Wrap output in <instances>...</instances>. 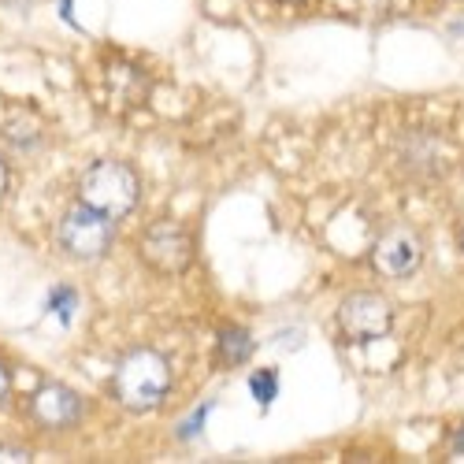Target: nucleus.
<instances>
[{
  "label": "nucleus",
  "instance_id": "1",
  "mask_svg": "<svg viewBox=\"0 0 464 464\" xmlns=\"http://www.w3.org/2000/svg\"><path fill=\"white\" fill-rule=\"evenodd\" d=\"M171 391V364L157 350H130L111 372V394L130 412H152Z\"/></svg>",
  "mask_w": 464,
  "mask_h": 464
},
{
  "label": "nucleus",
  "instance_id": "2",
  "mask_svg": "<svg viewBox=\"0 0 464 464\" xmlns=\"http://www.w3.org/2000/svg\"><path fill=\"white\" fill-rule=\"evenodd\" d=\"M141 198V179L123 160H97L79 175V201L104 212L108 219H123Z\"/></svg>",
  "mask_w": 464,
  "mask_h": 464
},
{
  "label": "nucleus",
  "instance_id": "3",
  "mask_svg": "<svg viewBox=\"0 0 464 464\" xmlns=\"http://www.w3.org/2000/svg\"><path fill=\"white\" fill-rule=\"evenodd\" d=\"M141 260L160 276H182L186 267L198 256V246H193V235L179 223V219H157L145 227L141 246H138Z\"/></svg>",
  "mask_w": 464,
  "mask_h": 464
},
{
  "label": "nucleus",
  "instance_id": "4",
  "mask_svg": "<svg viewBox=\"0 0 464 464\" xmlns=\"http://www.w3.org/2000/svg\"><path fill=\"white\" fill-rule=\"evenodd\" d=\"M338 327L342 338L353 342V345H368L391 334L394 327V308L382 294L375 290H357V294H345L338 304Z\"/></svg>",
  "mask_w": 464,
  "mask_h": 464
},
{
  "label": "nucleus",
  "instance_id": "5",
  "mask_svg": "<svg viewBox=\"0 0 464 464\" xmlns=\"http://www.w3.org/2000/svg\"><path fill=\"white\" fill-rule=\"evenodd\" d=\"M111 223L115 219H108L104 212H97V208L79 201V208H71L60 219L56 238L67 249V256H74V260H101L115 242V227Z\"/></svg>",
  "mask_w": 464,
  "mask_h": 464
},
{
  "label": "nucleus",
  "instance_id": "6",
  "mask_svg": "<svg viewBox=\"0 0 464 464\" xmlns=\"http://www.w3.org/2000/svg\"><path fill=\"white\" fill-rule=\"evenodd\" d=\"M423 264V242L409 227H391L372 249V267L382 279H409Z\"/></svg>",
  "mask_w": 464,
  "mask_h": 464
},
{
  "label": "nucleus",
  "instance_id": "7",
  "mask_svg": "<svg viewBox=\"0 0 464 464\" xmlns=\"http://www.w3.org/2000/svg\"><path fill=\"white\" fill-rule=\"evenodd\" d=\"M101 79H104V101L111 111H130L138 104H145L149 97V79H145V71L130 60H120V56H108L101 63Z\"/></svg>",
  "mask_w": 464,
  "mask_h": 464
},
{
  "label": "nucleus",
  "instance_id": "8",
  "mask_svg": "<svg viewBox=\"0 0 464 464\" xmlns=\"http://www.w3.org/2000/svg\"><path fill=\"white\" fill-rule=\"evenodd\" d=\"M30 412H34V420L42 423V428H49V431H67V428H74V423L82 420L86 405H82L79 394L71 391V386L49 382V386H42V391L30 398Z\"/></svg>",
  "mask_w": 464,
  "mask_h": 464
},
{
  "label": "nucleus",
  "instance_id": "9",
  "mask_svg": "<svg viewBox=\"0 0 464 464\" xmlns=\"http://www.w3.org/2000/svg\"><path fill=\"white\" fill-rule=\"evenodd\" d=\"M253 350H256V342H253L249 331H242V327H227V331H219V361H223L227 368L246 364V361L253 357Z\"/></svg>",
  "mask_w": 464,
  "mask_h": 464
},
{
  "label": "nucleus",
  "instance_id": "10",
  "mask_svg": "<svg viewBox=\"0 0 464 464\" xmlns=\"http://www.w3.org/2000/svg\"><path fill=\"white\" fill-rule=\"evenodd\" d=\"M5 141L15 145L19 152L42 145V123H37L30 111H19V115H12V120L5 123Z\"/></svg>",
  "mask_w": 464,
  "mask_h": 464
},
{
  "label": "nucleus",
  "instance_id": "11",
  "mask_svg": "<svg viewBox=\"0 0 464 464\" xmlns=\"http://www.w3.org/2000/svg\"><path fill=\"white\" fill-rule=\"evenodd\" d=\"M249 391H253V398H256L260 405H272V398L279 394V379H276V372H256V375L249 379Z\"/></svg>",
  "mask_w": 464,
  "mask_h": 464
},
{
  "label": "nucleus",
  "instance_id": "12",
  "mask_svg": "<svg viewBox=\"0 0 464 464\" xmlns=\"http://www.w3.org/2000/svg\"><path fill=\"white\" fill-rule=\"evenodd\" d=\"M49 308H53V313L67 324L71 320V308H79V294H74V290H67V286H60L53 297H49Z\"/></svg>",
  "mask_w": 464,
  "mask_h": 464
},
{
  "label": "nucleus",
  "instance_id": "13",
  "mask_svg": "<svg viewBox=\"0 0 464 464\" xmlns=\"http://www.w3.org/2000/svg\"><path fill=\"white\" fill-rule=\"evenodd\" d=\"M0 460H30V453L23 450V446H0Z\"/></svg>",
  "mask_w": 464,
  "mask_h": 464
},
{
  "label": "nucleus",
  "instance_id": "14",
  "mask_svg": "<svg viewBox=\"0 0 464 464\" xmlns=\"http://www.w3.org/2000/svg\"><path fill=\"white\" fill-rule=\"evenodd\" d=\"M8 394H12V375H8V368H5V364H0V409H5Z\"/></svg>",
  "mask_w": 464,
  "mask_h": 464
},
{
  "label": "nucleus",
  "instance_id": "15",
  "mask_svg": "<svg viewBox=\"0 0 464 464\" xmlns=\"http://www.w3.org/2000/svg\"><path fill=\"white\" fill-rule=\"evenodd\" d=\"M450 450H453L457 457H464V423H460V428L450 435Z\"/></svg>",
  "mask_w": 464,
  "mask_h": 464
},
{
  "label": "nucleus",
  "instance_id": "16",
  "mask_svg": "<svg viewBox=\"0 0 464 464\" xmlns=\"http://www.w3.org/2000/svg\"><path fill=\"white\" fill-rule=\"evenodd\" d=\"M5 193H8V164L0 160V201H5Z\"/></svg>",
  "mask_w": 464,
  "mask_h": 464
},
{
  "label": "nucleus",
  "instance_id": "17",
  "mask_svg": "<svg viewBox=\"0 0 464 464\" xmlns=\"http://www.w3.org/2000/svg\"><path fill=\"white\" fill-rule=\"evenodd\" d=\"M460 253H464V230H460Z\"/></svg>",
  "mask_w": 464,
  "mask_h": 464
},
{
  "label": "nucleus",
  "instance_id": "18",
  "mask_svg": "<svg viewBox=\"0 0 464 464\" xmlns=\"http://www.w3.org/2000/svg\"><path fill=\"white\" fill-rule=\"evenodd\" d=\"M286 5H301V0H286Z\"/></svg>",
  "mask_w": 464,
  "mask_h": 464
}]
</instances>
